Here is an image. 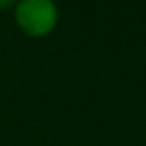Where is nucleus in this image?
I'll use <instances>...</instances> for the list:
<instances>
[{
    "label": "nucleus",
    "mask_w": 146,
    "mask_h": 146,
    "mask_svg": "<svg viewBox=\"0 0 146 146\" xmlns=\"http://www.w3.org/2000/svg\"><path fill=\"white\" fill-rule=\"evenodd\" d=\"M13 15L17 26L30 37H46L59 21L54 0H17Z\"/></svg>",
    "instance_id": "1"
},
{
    "label": "nucleus",
    "mask_w": 146,
    "mask_h": 146,
    "mask_svg": "<svg viewBox=\"0 0 146 146\" xmlns=\"http://www.w3.org/2000/svg\"><path fill=\"white\" fill-rule=\"evenodd\" d=\"M17 0H0V9H9V7H15Z\"/></svg>",
    "instance_id": "2"
}]
</instances>
